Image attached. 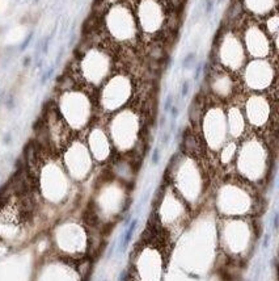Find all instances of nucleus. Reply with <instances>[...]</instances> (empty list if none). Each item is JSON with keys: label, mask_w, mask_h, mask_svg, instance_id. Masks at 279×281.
I'll use <instances>...</instances> for the list:
<instances>
[{"label": "nucleus", "mask_w": 279, "mask_h": 281, "mask_svg": "<svg viewBox=\"0 0 279 281\" xmlns=\"http://www.w3.org/2000/svg\"><path fill=\"white\" fill-rule=\"evenodd\" d=\"M187 91H189V83L186 81V83H184V86H182V95H186Z\"/></svg>", "instance_id": "1"}, {"label": "nucleus", "mask_w": 279, "mask_h": 281, "mask_svg": "<svg viewBox=\"0 0 279 281\" xmlns=\"http://www.w3.org/2000/svg\"><path fill=\"white\" fill-rule=\"evenodd\" d=\"M24 62H25V63H24L25 66H26V64H29V62H30V57H26V58H25V61H24Z\"/></svg>", "instance_id": "2"}]
</instances>
